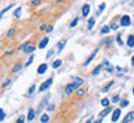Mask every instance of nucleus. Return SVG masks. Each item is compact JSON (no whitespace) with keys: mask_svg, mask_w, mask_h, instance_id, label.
I'll return each mask as SVG.
<instances>
[{"mask_svg":"<svg viewBox=\"0 0 134 123\" xmlns=\"http://www.w3.org/2000/svg\"><path fill=\"white\" fill-rule=\"evenodd\" d=\"M10 82H11L10 80H9V81H6V82H5V83H4V87H5V86H8V85H9V83H10Z\"/></svg>","mask_w":134,"mask_h":123,"instance_id":"43","label":"nucleus"},{"mask_svg":"<svg viewBox=\"0 0 134 123\" xmlns=\"http://www.w3.org/2000/svg\"><path fill=\"white\" fill-rule=\"evenodd\" d=\"M45 29H46V25H45V24H42V25L40 26V30H45Z\"/></svg>","mask_w":134,"mask_h":123,"instance_id":"41","label":"nucleus"},{"mask_svg":"<svg viewBox=\"0 0 134 123\" xmlns=\"http://www.w3.org/2000/svg\"><path fill=\"white\" fill-rule=\"evenodd\" d=\"M52 29H53L52 26H48V27H47V31H48V32H50V31H52Z\"/></svg>","mask_w":134,"mask_h":123,"instance_id":"42","label":"nucleus"},{"mask_svg":"<svg viewBox=\"0 0 134 123\" xmlns=\"http://www.w3.org/2000/svg\"><path fill=\"white\" fill-rule=\"evenodd\" d=\"M47 71V64H41L40 66L37 67V74L38 75H42Z\"/></svg>","mask_w":134,"mask_h":123,"instance_id":"8","label":"nucleus"},{"mask_svg":"<svg viewBox=\"0 0 134 123\" xmlns=\"http://www.w3.org/2000/svg\"><path fill=\"white\" fill-rule=\"evenodd\" d=\"M11 8H13V5H9L8 8H5V9H4V10L1 11V13H0V18H3V16L5 15V13H6V11H9V10H10Z\"/></svg>","mask_w":134,"mask_h":123,"instance_id":"22","label":"nucleus"},{"mask_svg":"<svg viewBox=\"0 0 134 123\" xmlns=\"http://www.w3.org/2000/svg\"><path fill=\"white\" fill-rule=\"evenodd\" d=\"M104 8H105V4H102V5H100V6H99V13H98V14H100V13H102Z\"/></svg>","mask_w":134,"mask_h":123,"instance_id":"39","label":"nucleus"},{"mask_svg":"<svg viewBox=\"0 0 134 123\" xmlns=\"http://www.w3.org/2000/svg\"><path fill=\"white\" fill-rule=\"evenodd\" d=\"M20 13H21V8H18L15 10V13H14V16L15 18H20Z\"/></svg>","mask_w":134,"mask_h":123,"instance_id":"25","label":"nucleus"},{"mask_svg":"<svg viewBox=\"0 0 134 123\" xmlns=\"http://www.w3.org/2000/svg\"><path fill=\"white\" fill-rule=\"evenodd\" d=\"M134 119V112H128V113L125 114V117L123 118V122L122 123H130Z\"/></svg>","mask_w":134,"mask_h":123,"instance_id":"4","label":"nucleus"},{"mask_svg":"<svg viewBox=\"0 0 134 123\" xmlns=\"http://www.w3.org/2000/svg\"><path fill=\"white\" fill-rule=\"evenodd\" d=\"M97 52H98V49H96V50H94V51H93V52H92L91 55H89V56H88V59L86 60V62H85V64H83V66H88L89 64H91V61H92V60L94 59V56H96V55H97Z\"/></svg>","mask_w":134,"mask_h":123,"instance_id":"7","label":"nucleus"},{"mask_svg":"<svg viewBox=\"0 0 134 123\" xmlns=\"http://www.w3.org/2000/svg\"><path fill=\"white\" fill-rule=\"evenodd\" d=\"M110 111H112V109L107 107V108H105V109H104L103 112H100V117H102V118H103V117H105V116H107V114L109 113V112H110Z\"/></svg>","mask_w":134,"mask_h":123,"instance_id":"21","label":"nucleus"},{"mask_svg":"<svg viewBox=\"0 0 134 123\" xmlns=\"http://www.w3.org/2000/svg\"><path fill=\"white\" fill-rule=\"evenodd\" d=\"M112 101H113V103H117V102H118V101H119V96H118V94H117V96H114V97H113V99H112Z\"/></svg>","mask_w":134,"mask_h":123,"instance_id":"37","label":"nucleus"},{"mask_svg":"<svg viewBox=\"0 0 134 123\" xmlns=\"http://www.w3.org/2000/svg\"><path fill=\"white\" fill-rule=\"evenodd\" d=\"M14 34H15V29H10L9 32H8V36L11 37V36H14Z\"/></svg>","mask_w":134,"mask_h":123,"instance_id":"33","label":"nucleus"},{"mask_svg":"<svg viewBox=\"0 0 134 123\" xmlns=\"http://www.w3.org/2000/svg\"><path fill=\"white\" fill-rule=\"evenodd\" d=\"M47 44H48V37H43L42 40H41V42L38 44V47H40V49H43V47H46Z\"/></svg>","mask_w":134,"mask_h":123,"instance_id":"12","label":"nucleus"},{"mask_svg":"<svg viewBox=\"0 0 134 123\" xmlns=\"http://www.w3.org/2000/svg\"><path fill=\"white\" fill-rule=\"evenodd\" d=\"M22 50H24V52L30 54V52H34V51H35V46H32L30 42H26L24 46H22Z\"/></svg>","mask_w":134,"mask_h":123,"instance_id":"3","label":"nucleus"},{"mask_svg":"<svg viewBox=\"0 0 134 123\" xmlns=\"http://www.w3.org/2000/svg\"><path fill=\"white\" fill-rule=\"evenodd\" d=\"M132 65L134 66V56H133V57H132Z\"/></svg>","mask_w":134,"mask_h":123,"instance_id":"45","label":"nucleus"},{"mask_svg":"<svg viewBox=\"0 0 134 123\" xmlns=\"http://www.w3.org/2000/svg\"><path fill=\"white\" fill-rule=\"evenodd\" d=\"M53 52H55L53 50H50V51H48V54L46 55V59H50V57H51V56L53 55Z\"/></svg>","mask_w":134,"mask_h":123,"instance_id":"36","label":"nucleus"},{"mask_svg":"<svg viewBox=\"0 0 134 123\" xmlns=\"http://www.w3.org/2000/svg\"><path fill=\"white\" fill-rule=\"evenodd\" d=\"M35 116H36V112L34 111L32 108H30V109H29V116H27V119H29V121H32L34 118H35Z\"/></svg>","mask_w":134,"mask_h":123,"instance_id":"13","label":"nucleus"},{"mask_svg":"<svg viewBox=\"0 0 134 123\" xmlns=\"http://www.w3.org/2000/svg\"><path fill=\"white\" fill-rule=\"evenodd\" d=\"M133 94H134V87H133Z\"/></svg>","mask_w":134,"mask_h":123,"instance_id":"47","label":"nucleus"},{"mask_svg":"<svg viewBox=\"0 0 134 123\" xmlns=\"http://www.w3.org/2000/svg\"><path fill=\"white\" fill-rule=\"evenodd\" d=\"M52 82H53V78H52V77H50L48 80H46V81H45V82L42 83V85L40 86V92H45L50 86L52 85Z\"/></svg>","mask_w":134,"mask_h":123,"instance_id":"2","label":"nucleus"},{"mask_svg":"<svg viewBox=\"0 0 134 123\" xmlns=\"http://www.w3.org/2000/svg\"><path fill=\"white\" fill-rule=\"evenodd\" d=\"M128 104H129V101L124 99V101H122V102H120V107H122V108H123V107H127Z\"/></svg>","mask_w":134,"mask_h":123,"instance_id":"26","label":"nucleus"},{"mask_svg":"<svg viewBox=\"0 0 134 123\" xmlns=\"http://www.w3.org/2000/svg\"><path fill=\"white\" fill-rule=\"evenodd\" d=\"M103 66L105 67V69H107V71H108V72H112V71H113V66H112V65L108 62V61H105Z\"/></svg>","mask_w":134,"mask_h":123,"instance_id":"16","label":"nucleus"},{"mask_svg":"<svg viewBox=\"0 0 134 123\" xmlns=\"http://www.w3.org/2000/svg\"><path fill=\"white\" fill-rule=\"evenodd\" d=\"M61 65H62V61H61V60H56L55 62L52 64V67H53V69H58Z\"/></svg>","mask_w":134,"mask_h":123,"instance_id":"17","label":"nucleus"},{"mask_svg":"<svg viewBox=\"0 0 134 123\" xmlns=\"http://www.w3.org/2000/svg\"><path fill=\"white\" fill-rule=\"evenodd\" d=\"M115 71H118L117 74H118V75L120 76V75L124 74V72H127V69H122V67H115Z\"/></svg>","mask_w":134,"mask_h":123,"instance_id":"19","label":"nucleus"},{"mask_svg":"<svg viewBox=\"0 0 134 123\" xmlns=\"http://www.w3.org/2000/svg\"><path fill=\"white\" fill-rule=\"evenodd\" d=\"M110 29H113V30H117V29H118V25H117V24H112Z\"/></svg>","mask_w":134,"mask_h":123,"instance_id":"40","label":"nucleus"},{"mask_svg":"<svg viewBox=\"0 0 134 123\" xmlns=\"http://www.w3.org/2000/svg\"><path fill=\"white\" fill-rule=\"evenodd\" d=\"M102 69H103V65H98L96 69L93 70V76H97V75H99L100 74V71H102Z\"/></svg>","mask_w":134,"mask_h":123,"instance_id":"14","label":"nucleus"},{"mask_svg":"<svg viewBox=\"0 0 134 123\" xmlns=\"http://www.w3.org/2000/svg\"><path fill=\"white\" fill-rule=\"evenodd\" d=\"M110 30V27L109 26H103L102 27V30H100V34H108Z\"/></svg>","mask_w":134,"mask_h":123,"instance_id":"23","label":"nucleus"},{"mask_svg":"<svg viewBox=\"0 0 134 123\" xmlns=\"http://www.w3.org/2000/svg\"><path fill=\"white\" fill-rule=\"evenodd\" d=\"M100 103H102L103 107H108V106H109V101H108V98H103Z\"/></svg>","mask_w":134,"mask_h":123,"instance_id":"24","label":"nucleus"},{"mask_svg":"<svg viewBox=\"0 0 134 123\" xmlns=\"http://www.w3.org/2000/svg\"><path fill=\"white\" fill-rule=\"evenodd\" d=\"M120 25L122 26H129L130 25V18L128 15H124V16H122V19H120Z\"/></svg>","mask_w":134,"mask_h":123,"instance_id":"5","label":"nucleus"},{"mask_svg":"<svg viewBox=\"0 0 134 123\" xmlns=\"http://www.w3.org/2000/svg\"><path fill=\"white\" fill-rule=\"evenodd\" d=\"M77 94L78 96H83V94H85V89H82V88L77 89Z\"/></svg>","mask_w":134,"mask_h":123,"instance_id":"34","label":"nucleus"},{"mask_svg":"<svg viewBox=\"0 0 134 123\" xmlns=\"http://www.w3.org/2000/svg\"><path fill=\"white\" fill-rule=\"evenodd\" d=\"M117 42H118L119 46H122V45H123V42H122V37H120V34H119L118 36H117Z\"/></svg>","mask_w":134,"mask_h":123,"instance_id":"32","label":"nucleus"},{"mask_svg":"<svg viewBox=\"0 0 134 123\" xmlns=\"http://www.w3.org/2000/svg\"><path fill=\"white\" fill-rule=\"evenodd\" d=\"M35 88H36V85H32V86L29 88V94H32L34 91H35Z\"/></svg>","mask_w":134,"mask_h":123,"instance_id":"29","label":"nucleus"},{"mask_svg":"<svg viewBox=\"0 0 134 123\" xmlns=\"http://www.w3.org/2000/svg\"><path fill=\"white\" fill-rule=\"evenodd\" d=\"M66 40H61L58 44H57V54H60L61 51H62V49L65 47V45H66Z\"/></svg>","mask_w":134,"mask_h":123,"instance_id":"10","label":"nucleus"},{"mask_svg":"<svg viewBox=\"0 0 134 123\" xmlns=\"http://www.w3.org/2000/svg\"><path fill=\"white\" fill-rule=\"evenodd\" d=\"M127 45L129 47H134V35H129L127 40Z\"/></svg>","mask_w":134,"mask_h":123,"instance_id":"11","label":"nucleus"},{"mask_svg":"<svg viewBox=\"0 0 134 123\" xmlns=\"http://www.w3.org/2000/svg\"><path fill=\"white\" fill-rule=\"evenodd\" d=\"M24 122H25V117H24V116H20L19 119L16 121V123H24Z\"/></svg>","mask_w":134,"mask_h":123,"instance_id":"31","label":"nucleus"},{"mask_svg":"<svg viewBox=\"0 0 134 123\" xmlns=\"http://www.w3.org/2000/svg\"><path fill=\"white\" fill-rule=\"evenodd\" d=\"M4 119H5V112H4L1 108H0V122L4 121Z\"/></svg>","mask_w":134,"mask_h":123,"instance_id":"27","label":"nucleus"},{"mask_svg":"<svg viewBox=\"0 0 134 123\" xmlns=\"http://www.w3.org/2000/svg\"><path fill=\"white\" fill-rule=\"evenodd\" d=\"M77 24H78V18H76V19H75L73 21H72L71 24H70V26H71V27H75V26H76Z\"/></svg>","mask_w":134,"mask_h":123,"instance_id":"28","label":"nucleus"},{"mask_svg":"<svg viewBox=\"0 0 134 123\" xmlns=\"http://www.w3.org/2000/svg\"><path fill=\"white\" fill-rule=\"evenodd\" d=\"M31 4L34 5V6H36V5H38V4H40V0H32V1H31Z\"/></svg>","mask_w":134,"mask_h":123,"instance_id":"38","label":"nucleus"},{"mask_svg":"<svg viewBox=\"0 0 134 123\" xmlns=\"http://www.w3.org/2000/svg\"><path fill=\"white\" fill-rule=\"evenodd\" d=\"M112 86H113V81H110V82H108V85L103 87V89H102V92H104V93H105V92H108V91H109V88H110Z\"/></svg>","mask_w":134,"mask_h":123,"instance_id":"15","label":"nucleus"},{"mask_svg":"<svg viewBox=\"0 0 134 123\" xmlns=\"http://www.w3.org/2000/svg\"><path fill=\"white\" fill-rule=\"evenodd\" d=\"M48 119H50V117H48L46 113L41 116V122H42V123H47V122H48Z\"/></svg>","mask_w":134,"mask_h":123,"instance_id":"20","label":"nucleus"},{"mask_svg":"<svg viewBox=\"0 0 134 123\" xmlns=\"http://www.w3.org/2000/svg\"><path fill=\"white\" fill-rule=\"evenodd\" d=\"M82 83H83V80H82V78L76 77L75 80H73V82H72V83H68V85L66 86V93H67V94H71L72 92H75V89H77L78 86H81Z\"/></svg>","mask_w":134,"mask_h":123,"instance_id":"1","label":"nucleus"},{"mask_svg":"<svg viewBox=\"0 0 134 123\" xmlns=\"http://www.w3.org/2000/svg\"><path fill=\"white\" fill-rule=\"evenodd\" d=\"M120 108H117L113 111V114H112V122H117L119 119V117H120Z\"/></svg>","mask_w":134,"mask_h":123,"instance_id":"6","label":"nucleus"},{"mask_svg":"<svg viewBox=\"0 0 134 123\" xmlns=\"http://www.w3.org/2000/svg\"><path fill=\"white\" fill-rule=\"evenodd\" d=\"M86 123H92V118H89V119H88V121H87Z\"/></svg>","mask_w":134,"mask_h":123,"instance_id":"44","label":"nucleus"},{"mask_svg":"<svg viewBox=\"0 0 134 123\" xmlns=\"http://www.w3.org/2000/svg\"><path fill=\"white\" fill-rule=\"evenodd\" d=\"M20 69H21V65H16L14 69H13V72H14V74H16V72H18Z\"/></svg>","mask_w":134,"mask_h":123,"instance_id":"30","label":"nucleus"},{"mask_svg":"<svg viewBox=\"0 0 134 123\" xmlns=\"http://www.w3.org/2000/svg\"><path fill=\"white\" fill-rule=\"evenodd\" d=\"M32 61H34V55L31 56V57H30V59H29V61H27V62H26V65H25V66H26V67H27V66H30V65H31V62H32Z\"/></svg>","mask_w":134,"mask_h":123,"instance_id":"35","label":"nucleus"},{"mask_svg":"<svg viewBox=\"0 0 134 123\" xmlns=\"http://www.w3.org/2000/svg\"><path fill=\"white\" fill-rule=\"evenodd\" d=\"M93 25H94V18H91L88 20V30H92V27H93Z\"/></svg>","mask_w":134,"mask_h":123,"instance_id":"18","label":"nucleus"},{"mask_svg":"<svg viewBox=\"0 0 134 123\" xmlns=\"http://www.w3.org/2000/svg\"><path fill=\"white\" fill-rule=\"evenodd\" d=\"M100 122H102V121H96V122H94V123H100Z\"/></svg>","mask_w":134,"mask_h":123,"instance_id":"46","label":"nucleus"},{"mask_svg":"<svg viewBox=\"0 0 134 123\" xmlns=\"http://www.w3.org/2000/svg\"><path fill=\"white\" fill-rule=\"evenodd\" d=\"M89 9H91V6H89L88 4H86V5H83V6H82V15L85 16V18L89 14Z\"/></svg>","mask_w":134,"mask_h":123,"instance_id":"9","label":"nucleus"}]
</instances>
